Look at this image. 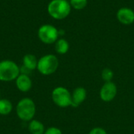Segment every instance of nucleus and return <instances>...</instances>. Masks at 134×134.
Returning a JSON list of instances; mask_svg holds the SVG:
<instances>
[{"label":"nucleus","instance_id":"1","mask_svg":"<svg viewBox=\"0 0 134 134\" xmlns=\"http://www.w3.org/2000/svg\"><path fill=\"white\" fill-rule=\"evenodd\" d=\"M16 114L23 122H30L34 119L36 113V105L34 100L28 97L20 100L16 106Z\"/></svg>","mask_w":134,"mask_h":134},{"label":"nucleus","instance_id":"2","mask_svg":"<svg viewBox=\"0 0 134 134\" xmlns=\"http://www.w3.org/2000/svg\"><path fill=\"white\" fill-rule=\"evenodd\" d=\"M71 6L66 0H52L47 5L48 13L55 20H64L71 13Z\"/></svg>","mask_w":134,"mask_h":134},{"label":"nucleus","instance_id":"3","mask_svg":"<svg viewBox=\"0 0 134 134\" xmlns=\"http://www.w3.org/2000/svg\"><path fill=\"white\" fill-rule=\"evenodd\" d=\"M20 74V67L11 60H3L0 61V81L12 82Z\"/></svg>","mask_w":134,"mask_h":134},{"label":"nucleus","instance_id":"4","mask_svg":"<svg viewBox=\"0 0 134 134\" xmlns=\"http://www.w3.org/2000/svg\"><path fill=\"white\" fill-rule=\"evenodd\" d=\"M58 67V58L53 54H46L38 59L37 70L43 75H50L57 71Z\"/></svg>","mask_w":134,"mask_h":134},{"label":"nucleus","instance_id":"5","mask_svg":"<svg viewBox=\"0 0 134 134\" xmlns=\"http://www.w3.org/2000/svg\"><path fill=\"white\" fill-rule=\"evenodd\" d=\"M39 40L47 45L55 43L59 37V30L51 24H43L38 30Z\"/></svg>","mask_w":134,"mask_h":134},{"label":"nucleus","instance_id":"6","mask_svg":"<svg viewBox=\"0 0 134 134\" xmlns=\"http://www.w3.org/2000/svg\"><path fill=\"white\" fill-rule=\"evenodd\" d=\"M52 100L53 103L60 108H68L71 106V93L63 86L56 87L52 92Z\"/></svg>","mask_w":134,"mask_h":134},{"label":"nucleus","instance_id":"7","mask_svg":"<svg viewBox=\"0 0 134 134\" xmlns=\"http://www.w3.org/2000/svg\"><path fill=\"white\" fill-rule=\"evenodd\" d=\"M117 94V86L112 82H105L100 89V97L104 102H110L115 99Z\"/></svg>","mask_w":134,"mask_h":134},{"label":"nucleus","instance_id":"8","mask_svg":"<svg viewBox=\"0 0 134 134\" xmlns=\"http://www.w3.org/2000/svg\"><path fill=\"white\" fill-rule=\"evenodd\" d=\"M118 20L124 25H130L134 22V11L127 7L121 8L116 14Z\"/></svg>","mask_w":134,"mask_h":134},{"label":"nucleus","instance_id":"9","mask_svg":"<svg viewBox=\"0 0 134 134\" xmlns=\"http://www.w3.org/2000/svg\"><path fill=\"white\" fill-rule=\"evenodd\" d=\"M16 87L22 93H27L32 88V80L27 75L20 74L15 80Z\"/></svg>","mask_w":134,"mask_h":134},{"label":"nucleus","instance_id":"10","mask_svg":"<svg viewBox=\"0 0 134 134\" xmlns=\"http://www.w3.org/2000/svg\"><path fill=\"white\" fill-rule=\"evenodd\" d=\"M87 96V93L85 88L77 87L74 90L71 94V106L74 108L79 107L85 101Z\"/></svg>","mask_w":134,"mask_h":134},{"label":"nucleus","instance_id":"11","mask_svg":"<svg viewBox=\"0 0 134 134\" xmlns=\"http://www.w3.org/2000/svg\"><path fill=\"white\" fill-rule=\"evenodd\" d=\"M28 131L31 134H44L45 126L42 122L36 119H32L28 122Z\"/></svg>","mask_w":134,"mask_h":134},{"label":"nucleus","instance_id":"12","mask_svg":"<svg viewBox=\"0 0 134 134\" xmlns=\"http://www.w3.org/2000/svg\"><path fill=\"white\" fill-rule=\"evenodd\" d=\"M38 59L34 54L27 53L24 56L22 62H23V66L29 69L30 71H34L37 69V64H38Z\"/></svg>","mask_w":134,"mask_h":134},{"label":"nucleus","instance_id":"13","mask_svg":"<svg viewBox=\"0 0 134 134\" xmlns=\"http://www.w3.org/2000/svg\"><path fill=\"white\" fill-rule=\"evenodd\" d=\"M55 50L58 54H65L69 50V43L64 38H59L55 42Z\"/></svg>","mask_w":134,"mask_h":134},{"label":"nucleus","instance_id":"14","mask_svg":"<svg viewBox=\"0 0 134 134\" xmlns=\"http://www.w3.org/2000/svg\"><path fill=\"white\" fill-rule=\"evenodd\" d=\"M13 111V104L8 99H0V115H9Z\"/></svg>","mask_w":134,"mask_h":134},{"label":"nucleus","instance_id":"15","mask_svg":"<svg viewBox=\"0 0 134 134\" xmlns=\"http://www.w3.org/2000/svg\"><path fill=\"white\" fill-rule=\"evenodd\" d=\"M69 3L72 8L77 10H80L84 9L88 3L87 0H70Z\"/></svg>","mask_w":134,"mask_h":134},{"label":"nucleus","instance_id":"16","mask_svg":"<svg viewBox=\"0 0 134 134\" xmlns=\"http://www.w3.org/2000/svg\"><path fill=\"white\" fill-rule=\"evenodd\" d=\"M113 77H114V72L110 68H104L101 72V78L105 82H111Z\"/></svg>","mask_w":134,"mask_h":134},{"label":"nucleus","instance_id":"17","mask_svg":"<svg viewBox=\"0 0 134 134\" xmlns=\"http://www.w3.org/2000/svg\"><path fill=\"white\" fill-rule=\"evenodd\" d=\"M44 134H62V131L57 127L51 126V127L47 128L45 130Z\"/></svg>","mask_w":134,"mask_h":134},{"label":"nucleus","instance_id":"18","mask_svg":"<svg viewBox=\"0 0 134 134\" xmlns=\"http://www.w3.org/2000/svg\"><path fill=\"white\" fill-rule=\"evenodd\" d=\"M89 134H107V132L105 131V130H104L103 128L100 127H95L93 129H92Z\"/></svg>","mask_w":134,"mask_h":134},{"label":"nucleus","instance_id":"19","mask_svg":"<svg viewBox=\"0 0 134 134\" xmlns=\"http://www.w3.org/2000/svg\"><path fill=\"white\" fill-rule=\"evenodd\" d=\"M66 1H70V0H66Z\"/></svg>","mask_w":134,"mask_h":134}]
</instances>
